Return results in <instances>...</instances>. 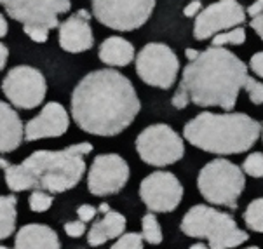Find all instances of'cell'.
<instances>
[{
	"instance_id": "7",
	"label": "cell",
	"mask_w": 263,
	"mask_h": 249,
	"mask_svg": "<svg viewBox=\"0 0 263 249\" xmlns=\"http://www.w3.org/2000/svg\"><path fill=\"white\" fill-rule=\"evenodd\" d=\"M197 188L209 204L237 209L239 197L246 188V178L237 164L215 159L199 171Z\"/></svg>"
},
{
	"instance_id": "27",
	"label": "cell",
	"mask_w": 263,
	"mask_h": 249,
	"mask_svg": "<svg viewBox=\"0 0 263 249\" xmlns=\"http://www.w3.org/2000/svg\"><path fill=\"white\" fill-rule=\"evenodd\" d=\"M110 249H143V237L136 232L122 234Z\"/></svg>"
},
{
	"instance_id": "2",
	"label": "cell",
	"mask_w": 263,
	"mask_h": 249,
	"mask_svg": "<svg viewBox=\"0 0 263 249\" xmlns=\"http://www.w3.org/2000/svg\"><path fill=\"white\" fill-rule=\"evenodd\" d=\"M248 77V65L234 52L225 47H208L183 68L171 103L178 110L194 103L232 112Z\"/></svg>"
},
{
	"instance_id": "38",
	"label": "cell",
	"mask_w": 263,
	"mask_h": 249,
	"mask_svg": "<svg viewBox=\"0 0 263 249\" xmlns=\"http://www.w3.org/2000/svg\"><path fill=\"white\" fill-rule=\"evenodd\" d=\"M98 211H101V213H103V215H105V213H108V211H110V206H108V204H101Z\"/></svg>"
},
{
	"instance_id": "36",
	"label": "cell",
	"mask_w": 263,
	"mask_h": 249,
	"mask_svg": "<svg viewBox=\"0 0 263 249\" xmlns=\"http://www.w3.org/2000/svg\"><path fill=\"white\" fill-rule=\"evenodd\" d=\"M9 32V25H7V20L4 17V14H0V39L6 37Z\"/></svg>"
},
{
	"instance_id": "23",
	"label": "cell",
	"mask_w": 263,
	"mask_h": 249,
	"mask_svg": "<svg viewBox=\"0 0 263 249\" xmlns=\"http://www.w3.org/2000/svg\"><path fill=\"white\" fill-rule=\"evenodd\" d=\"M246 42V28L235 26L227 32L216 33L211 39V47H225V46H242Z\"/></svg>"
},
{
	"instance_id": "41",
	"label": "cell",
	"mask_w": 263,
	"mask_h": 249,
	"mask_svg": "<svg viewBox=\"0 0 263 249\" xmlns=\"http://www.w3.org/2000/svg\"><path fill=\"white\" fill-rule=\"evenodd\" d=\"M0 249H9V247H6V246H0Z\"/></svg>"
},
{
	"instance_id": "19",
	"label": "cell",
	"mask_w": 263,
	"mask_h": 249,
	"mask_svg": "<svg viewBox=\"0 0 263 249\" xmlns=\"http://www.w3.org/2000/svg\"><path fill=\"white\" fill-rule=\"evenodd\" d=\"M126 216L120 215L117 211H108L105 213V216L101 220H98L92 223L91 230L87 234V242L89 246L98 247L101 244H105L110 239H119L126 230Z\"/></svg>"
},
{
	"instance_id": "21",
	"label": "cell",
	"mask_w": 263,
	"mask_h": 249,
	"mask_svg": "<svg viewBox=\"0 0 263 249\" xmlns=\"http://www.w3.org/2000/svg\"><path fill=\"white\" fill-rule=\"evenodd\" d=\"M17 199L14 195H0V241L11 237L16 230Z\"/></svg>"
},
{
	"instance_id": "13",
	"label": "cell",
	"mask_w": 263,
	"mask_h": 249,
	"mask_svg": "<svg viewBox=\"0 0 263 249\" xmlns=\"http://www.w3.org/2000/svg\"><path fill=\"white\" fill-rule=\"evenodd\" d=\"M140 197L150 213H171L183 199V186L169 171H155L141 181Z\"/></svg>"
},
{
	"instance_id": "33",
	"label": "cell",
	"mask_w": 263,
	"mask_h": 249,
	"mask_svg": "<svg viewBox=\"0 0 263 249\" xmlns=\"http://www.w3.org/2000/svg\"><path fill=\"white\" fill-rule=\"evenodd\" d=\"M255 33L263 41V14H258L256 17H251V23H249Z\"/></svg>"
},
{
	"instance_id": "24",
	"label": "cell",
	"mask_w": 263,
	"mask_h": 249,
	"mask_svg": "<svg viewBox=\"0 0 263 249\" xmlns=\"http://www.w3.org/2000/svg\"><path fill=\"white\" fill-rule=\"evenodd\" d=\"M244 223L253 232L263 234V197L249 202V206L244 211Z\"/></svg>"
},
{
	"instance_id": "3",
	"label": "cell",
	"mask_w": 263,
	"mask_h": 249,
	"mask_svg": "<svg viewBox=\"0 0 263 249\" xmlns=\"http://www.w3.org/2000/svg\"><path fill=\"white\" fill-rule=\"evenodd\" d=\"M91 143H77L63 150H37L21 164L0 159L6 183L12 192L46 190L61 194L73 188L86 173V157L92 152Z\"/></svg>"
},
{
	"instance_id": "18",
	"label": "cell",
	"mask_w": 263,
	"mask_h": 249,
	"mask_svg": "<svg viewBox=\"0 0 263 249\" xmlns=\"http://www.w3.org/2000/svg\"><path fill=\"white\" fill-rule=\"evenodd\" d=\"M25 140V126L11 105L0 101V154L14 152Z\"/></svg>"
},
{
	"instance_id": "31",
	"label": "cell",
	"mask_w": 263,
	"mask_h": 249,
	"mask_svg": "<svg viewBox=\"0 0 263 249\" xmlns=\"http://www.w3.org/2000/svg\"><path fill=\"white\" fill-rule=\"evenodd\" d=\"M249 68H251L258 77L263 79V51L255 52V54L251 56V60H249Z\"/></svg>"
},
{
	"instance_id": "28",
	"label": "cell",
	"mask_w": 263,
	"mask_h": 249,
	"mask_svg": "<svg viewBox=\"0 0 263 249\" xmlns=\"http://www.w3.org/2000/svg\"><path fill=\"white\" fill-rule=\"evenodd\" d=\"M242 89L248 92L253 105H263V84L260 81H256V79H253V77H248Z\"/></svg>"
},
{
	"instance_id": "15",
	"label": "cell",
	"mask_w": 263,
	"mask_h": 249,
	"mask_svg": "<svg viewBox=\"0 0 263 249\" xmlns=\"http://www.w3.org/2000/svg\"><path fill=\"white\" fill-rule=\"evenodd\" d=\"M58 41L60 47L66 52H86L95 46V35L91 28V12L79 9L68 16L63 23L58 25Z\"/></svg>"
},
{
	"instance_id": "35",
	"label": "cell",
	"mask_w": 263,
	"mask_h": 249,
	"mask_svg": "<svg viewBox=\"0 0 263 249\" xmlns=\"http://www.w3.org/2000/svg\"><path fill=\"white\" fill-rule=\"evenodd\" d=\"M7 60H9V49H7V46H4V44L0 42V72L6 68Z\"/></svg>"
},
{
	"instance_id": "12",
	"label": "cell",
	"mask_w": 263,
	"mask_h": 249,
	"mask_svg": "<svg viewBox=\"0 0 263 249\" xmlns=\"http://www.w3.org/2000/svg\"><path fill=\"white\" fill-rule=\"evenodd\" d=\"M244 21H246V11L237 0H218L195 16L194 37L197 41H208L216 33L242 26Z\"/></svg>"
},
{
	"instance_id": "17",
	"label": "cell",
	"mask_w": 263,
	"mask_h": 249,
	"mask_svg": "<svg viewBox=\"0 0 263 249\" xmlns=\"http://www.w3.org/2000/svg\"><path fill=\"white\" fill-rule=\"evenodd\" d=\"M14 249H61L60 237L51 226L30 223L17 230Z\"/></svg>"
},
{
	"instance_id": "30",
	"label": "cell",
	"mask_w": 263,
	"mask_h": 249,
	"mask_svg": "<svg viewBox=\"0 0 263 249\" xmlns=\"http://www.w3.org/2000/svg\"><path fill=\"white\" fill-rule=\"evenodd\" d=\"M96 211H98L96 207L89 206V204H82V206H80V207L77 209L79 220L82 221V223H87V221L95 220V216H96Z\"/></svg>"
},
{
	"instance_id": "5",
	"label": "cell",
	"mask_w": 263,
	"mask_h": 249,
	"mask_svg": "<svg viewBox=\"0 0 263 249\" xmlns=\"http://www.w3.org/2000/svg\"><path fill=\"white\" fill-rule=\"evenodd\" d=\"M180 228L189 237L206 239L209 249L239 247L249 239V235L239 228L229 213L204 204H197L185 213Z\"/></svg>"
},
{
	"instance_id": "26",
	"label": "cell",
	"mask_w": 263,
	"mask_h": 249,
	"mask_svg": "<svg viewBox=\"0 0 263 249\" xmlns=\"http://www.w3.org/2000/svg\"><path fill=\"white\" fill-rule=\"evenodd\" d=\"M52 195H49L42 190H33L32 195L28 197V206L33 213H44L52 206Z\"/></svg>"
},
{
	"instance_id": "39",
	"label": "cell",
	"mask_w": 263,
	"mask_h": 249,
	"mask_svg": "<svg viewBox=\"0 0 263 249\" xmlns=\"http://www.w3.org/2000/svg\"><path fill=\"white\" fill-rule=\"evenodd\" d=\"M189 249H209V247L204 246V244H194V246H190Z\"/></svg>"
},
{
	"instance_id": "22",
	"label": "cell",
	"mask_w": 263,
	"mask_h": 249,
	"mask_svg": "<svg viewBox=\"0 0 263 249\" xmlns=\"http://www.w3.org/2000/svg\"><path fill=\"white\" fill-rule=\"evenodd\" d=\"M141 237L152 246H157L162 242V228H160V223L154 213H146L141 218Z\"/></svg>"
},
{
	"instance_id": "16",
	"label": "cell",
	"mask_w": 263,
	"mask_h": 249,
	"mask_svg": "<svg viewBox=\"0 0 263 249\" xmlns=\"http://www.w3.org/2000/svg\"><path fill=\"white\" fill-rule=\"evenodd\" d=\"M70 119L65 106L58 101L44 105L37 117L30 119L25 126V141H37L44 138H60L68 131Z\"/></svg>"
},
{
	"instance_id": "32",
	"label": "cell",
	"mask_w": 263,
	"mask_h": 249,
	"mask_svg": "<svg viewBox=\"0 0 263 249\" xmlns=\"http://www.w3.org/2000/svg\"><path fill=\"white\" fill-rule=\"evenodd\" d=\"M200 11H202V2H200V0H192L189 6H185L183 16H186V17H195Z\"/></svg>"
},
{
	"instance_id": "1",
	"label": "cell",
	"mask_w": 263,
	"mask_h": 249,
	"mask_svg": "<svg viewBox=\"0 0 263 249\" xmlns=\"http://www.w3.org/2000/svg\"><path fill=\"white\" fill-rule=\"evenodd\" d=\"M140 108L136 89L117 70H95L72 92V117L89 135H120L135 122Z\"/></svg>"
},
{
	"instance_id": "37",
	"label": "cell",
	"mask_w": 263,
	"mask_h": 249,
	"mask_svg": "<svg viewBox=\"0 0 263 249\" xmlns=\"http://www.w3.org/2000/svg\"><path fill=\"white\" fill-rule=\"evenodd\" d=\"M199 54H200V51H197V49H185V58L190 61V63L197 60Z\"/></svg>"
},
{
	"instance_id": "4",
	"label": "cell",
	"mask_w": 263,
	"mask_h": 249,
	"mask_svg": "<svg viewBox=\"0 0 263 249\" xmlns=\"http://www.w3.org/2000/svg\"><path fill=\"white\" fill-rule=\"evenodd\" d=\"M261 135V124L246 113L202 112L185 124L183 138L195 148L216 155L244 154Z\"/></svg>"
},
{
	"instance_id": "8",
	"label": "cell",
	"mask_w": 263,
	"mask_h": 249,
	"mask_svg": "<svg viewBox=\"0 0 263 249\" xmlns=\"http://www.w3.org/2000/svg\"><path fill=\"white\" fill-rule=\"evenodd\" d=\"M136 152L140 159L148 166L166 167L185 155L183 140L167 124H152L138 135Z\"/></svg>"
},
{
	"instance_id": "29",
	"label": "cell",
	"mask_w": 263,
	"mask_h": 249,
	"mask_svg": "<svg viewBox=\"0 0 263 249\" xmlns=\"http://www.w3.org/2000/svg\"><path fill=\"white\" fill-rule=\"evenodd\" d=\"M65 232L68 237L79 239L86 234V223H82L80 220L79 221H68V223H65Z\"/></svg>"
},
{
	"instance_id": "40",
	"label": "cell",
	"mask_w": 263,
	"mask_h": 249,
	"mask_svg": "<svg viewBox=\"0 0 263 249\" xmlns=\"http://www.w3.org/2000/svg\"><path fill=\"white\" fill-rule=\"evenodd\" d=\"M244 249H260L258 246H249V247H244Z\"/></svg>"
},
{
	"instance_id": "11",
	"label": "cell",
	"mask_w": 263,
	"mask_h": 249,
	"mask_svg": "<svg viewBox=\"0 0 263 249\" xmlns=\"http://www.w3.org/2000/svg\"><path fill=\"white\" fill-rule=\"evenodd\" d=\"M47 84L40 70L28 65L14 66L2 81V92L16 108L33 110L42 105Z\"/></svg>"
},
{
	"instance_id": "25",
	"label": "cell",
	"mask_w": 263,
	"mask_h": 249,
	"mask_svg": "<svg viewBox=\"0 0 263 249\" xmlns=\"http://www.w3.org/2000/svg\"><path fill=\"white\" fill-rule=\"evenodd\" d=\"M242 173L251 178H263V154L253 152L249 154L242 162Z\"/></svg>"
},
{
	"instance_id": "6",
	"label": "cell",
	"mask_w": 263,
	"mask_h": 249,
	"mask_svg": "<svg viewBox=\"0 0 263 249\" xmlns=\"http://www.w3.org/2000/svg\"><path fill=\"white\" fill-rule=\"evenodd\" d=\"M0 6L17 23L33 42L44 44L49 32L58 28L60 16L70 12V0H0Z\"/></svg>"
},
{
	"instance_id": "10",
	"label": "cell",
	"mask_w": 263,
	"mask_h": 249,
	"mask_svg": "<svg viewBox=\"0 0 263 249\" xmlns=\"http://www.w3.org/2000/svg\"><path fill=\"white\" fill-rule=\"evenodd\" d=\"M136 73L152 87L171 89L180 73L176 52L166 44L150 42L136 56Z\"/></svg>"
},
{
	"instance_id": "14",
	"label": "cell",
	"mask_w": 263,
	"mask_h": 249,
	"mask_svg": "<svg viewBox=\"0 0 263 249\" xmlns=\"http://www.w3.org/2000/svg\"><path fill=\"white\" fill-rule=\"evenodd\" d=\"M129 166L117 154L95 157L87 175V190L95 197H105L120 192L127 185Z\"/></svg>"
},
{
	"instance_id": "20",
	"label": "cell",
	"mask_w": 263,
	"mask_h": 249,
	"mask_svg": "<svg viewBox=\"0 0 263 249\" xmlns=\"http://www.w3.org/2000/svg\"><path fill=\"white\" fill-rule=\"evenodd\" d=\"M98 58L108 66H127L135 58V46L122 37H108L98 49Z\"/></svg>"
},
{
	"instance_id": "42",
	"label": "cell",
	"mask_w": 263,
	"mask_h": 249,
	"mask_svg": "<svg viewBox=\"0 0 263 249\" xmlns=\"http://www.w3.org/2000/svg\"><path fill=\"white\" fill-rule=\"evenodd\" d=\"M261 138H263V136H261Z\"/></svg>"
},
{
	"instance_id": "9",
	"label": "cell",
	"mask_w": 263,
	"mask_h": 249,
	"mask_svg": "<svg viewBox=\"0 0 263 249\" xmlns=\"http://www.w3.org/2000/svg\"><path fill=\"white\" fill-rule=\"evenodd\" d=\"M92 14L106 28L133 32L150 20L155 0H91Z\"/></svg>"
},
{
	"instance_id": "34",
	"label": "cell",
	"mask_w": 263,
	"mask_h": 249,
	"mask_svg": "<svg viewBox=\"0 0 263 249\" xmlns=\"http://www.w3.org/2000/svg\"><path fill=\"white\" fill-rule=\"evenodd\" d=\"M258 14H263V0H255L246 11V16L256 17Z\"/></svg>"
}]
</instances>
